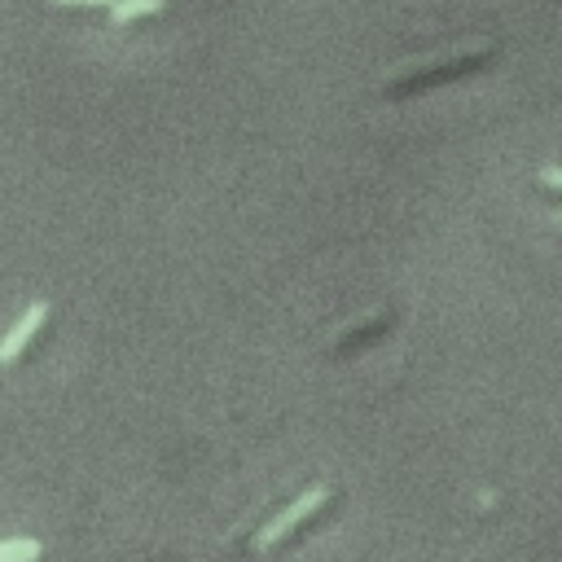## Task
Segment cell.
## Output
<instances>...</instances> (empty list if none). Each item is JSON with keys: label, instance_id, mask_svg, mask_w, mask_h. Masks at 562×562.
Instances as JSON below:
<instances>
[{"label": "cell", "instance_id": "cell-1", "mask_svg": "<svg viewBox=\"0 0 562 562\" xmlns=\"http://www.w3.org/2000/svg\"><path fill=\"white\" fill-rule=\"evenodd\" d=\"M325 496H329V487H325V483L303 487V492H299V496H294V501H290V505H285L277 518H268V527L255 536V549H272L277 540H285L294 527H303V522H307V518H312V514L325 505Z\"/></svg>", "mask_w": 562, "mask_h": 562}, {"label": "cell", "instance_id": "cell-2", "mask_svg": "<svg viewBox=\"0 0 562 562\" xmlns=\"http://www.w3.org/2000/svg\"><path fill=\"white\" fill-rule=\"evenodd\" d=\"M44 316H48V303H44V299H35V303L13 321V329L0 338V364H13V360L26 351V342H31V338H35V329L44 325Z\"/></svg>", "mask_w": 562, "mask_h": 562}, {"label": "cell", "instance_id": "cell-3", "mask_svg": "<svg viewBox=\"0 0 562 562\" xmlns=\"http://www.w3.org/2000/svg\"><path fill=\"white\" fill-rule=\"evenodd\" d=\"M44 544L35 536H9L0 540V562H40Z\"/></svg>", "mask_w": 562, "mask_h": 562}, {"label": "cell", "instance_id": "cell-4", "mask_svg": "<svg viewBox=\"0 0 562 562\" xmlns=\"http://www.w3.org/2000/svg\"><path fill=\"white\" fill-rule=\"evenodd\" d=\"M162 4H167V0H119V4L110 9V18H114V26H123V22H136V18H149V13H162Z\"/></svg>", "mask_w": 562, "mask_h": 562}, {"label": "cell", "instance_id": "cell-5", "mask_svg": "<svg viewBox=\"0 0 562 562\" xmlns=\"http://www.w3.org/2000/svg\"><path fill=\"white\" fill-rule=\"evenodd\" d=\"M540 184H549V189H558V193H562V167H553V162H549V167H540Z\"/></svg>", "mask_w": 562, "mask_h": 562}, {"label": "cell", "instance_id": "cell-6", "mask_svg": "<svg viewBox=\"0 0 562 562\" xmlns=\"http://www.w3.org/2000/svg\"><path fill=\"white\" fill-rule=\"evenodd\" d=\"M53 4H57V9H92V4H110V9H114L119 0H53Z\"/></svg>", "mask_w": 562, "mask_h": 562}, {"label": "cell", "instance_id": "cell-7", "mask_svg": "<svg viewBox=\"0 0 562 562\" xmlns=\"http://www.w3.org/2000/svg\"><path fill=\"white\" fill-rule=\"evenodd\" d=\"M558 224H562V215H558Z\"/></svg>", "mask_w": 562, "mask_h": 562}]
</instances>
